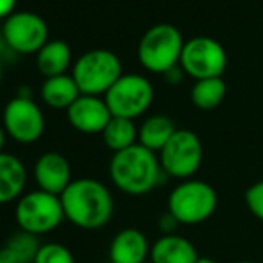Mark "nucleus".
<instances>
[{
  "label": "nucleus",
  "instance_id": "nucleus-3",
  "mask_svg": "<svg viewBox=\"0 0 263 263\" xmlns=\"http://www.w3.org/2000/svg\"><path fill=\"white\" fill-rule=\"evenodd\" d=\"M217 206V190L201 179L181 181L166 199V211L179 222V226L202 224L213 217Z\"/></svg>",
  "mask_w": 263,
  "mask_h": 263
},
{
  "label": "nucleus",
  "instance_id": "nucleus-21",
  "mask_svg": "<svg viewBox=\"0 0 263 263\" xmlns=\"http://www.w3.org/2000/svg\"><path fill=\"white\" fill-rule=\"evenodd\" d=\"M102 140H104V145L113 154L120 153V151H125L138 143L136 142L138 140V127L135 125V120L113 117L102 131Z\"/></svg>",
  "mask_w": 263,
  "mask_h": 263
},
{
  "label": "nucleus",
  "instance_id": "nucleus-7",
  "mask_svg": "<svg viewBox=\"0 0 263 263\" xmlns=\"http://www.w3.org/2000/svg\"><path fill=\"white\" fill-rule=\"evenodd\" d=\"M158 156L166 177L186 181L194 179L195 172L201 168L204 149L201 138L194 131L177 129Z\"/></svg>",
  "mask_w": 263,
  "mask_h": 263
},
{
  "label": "nucleus",
  "instance_id": "nucleus-24",
  "mask_svg": "<svg viewBox=\"0 0 263 263\" xmlns=\"http://www.w3.org/2000/svg\"><path fill=\"white\" fill-rule=\"evenodd\" d=\"M243 199H246V206L251 215L263 222V179L251 184L246 190Z\"/></svg>",
  "mask_w": 263,
  "mask_h": 263
},
{
  "label": "nucleus",
  "instance_id": "nucleus-28",
  "mask_svg": "<svg viewBox=\"0 0 263 263\" xmlns=\"http://www.w3.org/2000/svg\"><path fill=\"white\" fill-rule=\"evenodd\" d=\"M6 138H7V135H6V131H4L2 122H0V153H4V145H6Z\"/></svg>",
  "mask_w": 263,
  "mask_h": 263
},
{
  "label": "nucleus",
  "instance_id": "nucleus-1",
  "mask_svg": "<svg viewBox=\"0 0 263 263\" xmlns=\"http://www.w3.org/2000/svg\"><path fill=\"white\" fill-rule=\"evenodd\" d=\"M65 218L79 229L95 231L104 228L115 211L109 188L93 177H79L61 195Z\"/></svg>",
  "mask_w": 263,
  "mask_h": 263
},
{
  "label": "nucleus",
  "instance_id": "nucleus-16",
  "mask_svg": "<svg viewBox=\"0 0 263 263\" xmlns=\"http://www.w3.org/2000/svg\"><path fill=\"white\" fill-rule=\"evenodd\" d=\"M199 253L188 238L181 235H161L151 246V263H197Z\"/></svg>",
  "mask_w": 263,
  "mask_h": 263
},
{
  "label": "nucleus",
  "instance_id": "nucleus-29",
  "mask_svg": "<svg viewBox=\"0 0 263 263\" xmlns=\"http://www.w3.org/2000/svg\"><path fill=\"white\" fill-rule=\"evenodd\" d=\"M197 263H218V261L213 260V258H210V256H201L197 260Z\"/></svg>",
  "mask_w": 263,
  "mask_h": 263
},
{
  "label": "nucleus",
  "instance_id": "nucleus-18",
  "mask_svg": "<svg viewBox=\"0 0 263 263\" xmlns=\"http://www.w3.org/2000/svg\"><path fill=\"white\" fill-rule=\"evenodd\" d=\"M176 131L177 127L172 118L165 117V115H153V117L145 118L143 124L140 125L138 143L145 147V149L159 154Z\"/></svg>",
  "mask_w": 263,
  "mask_h": 263
},
{
  "label": "nucleus",
  "instance_id": "nucleus-25",
  "mask_svg": "<svg viewBox=\"0 0 263 263\" xmlns=\"http://www.w3.org/2000/svg\"><path fill=\"white\" fill-rule=\"evenodd\" d=\"M177 226H179V222H177L176 218L168 213V211H166V213H163L161 217H159V220H158V228L161 229L163 235H174V231H176Z\"/></svg>",
  "mask_w": 263,
  "mask_h": 263
},
{
  "label": "nucleus",
  "instance_id": "nucleus-22",
  "mask_svg": "<svg viewBox=\"0 0 263 263\" xmlns=\"http://www.w3.org/2000/svg\"><path fill=\"white\" fill-rule=\"evenodd\" d=\"M226 91H228V88H226L224 79L222 77H213V79L195 81L190 97L197 109L211 111L222 104Z\"/></svg>",
  "mask_w": 263,
  "mask_h": 263
},
{
  "label": "nucleus",
  "instance_id": "nucleus-2",
  "mask_svg": "<svg viewBox=\"0 0 263 263\" xmlns=\"http://www.w3.org/2000/svg\"><path fill=\"white\" fill-rule=\"evenodd\" d=\"M163 176L159 156L140 143L115 153L109 159L111 183L125 195L140 197L151 194L161 183Z\"/></svg>",
  "mask_w": 263,
  "mask_h": 263
},
{
  "label": "nucleus",
  "instance_id": "nucleus-9",
  "mask_svg": "<svg viewBox=\"0 0 263 263\" xmlns=\"http://www.w3.org/2000/svg\"><path fill=\"white\" fill-rule=\"evenodd\" d=\"M0 34L7 49L16 54H38L49 42L47 22L32 11H14L4 20Z\"/></svg>",
  "mask_w": 263,
  "mask_h": 263
},
{
  "label": "nucleus",
  "instance_id": "nucleus-27",
  "mask_svg": "<svg viewBox=\"0 0 263 263\" xmlns=\"http://www.w3.org/2000/svg\"><path fill=\"white\" fill-rule=\"evenodd\" d=\"M16 0H0V20H6L7 16L14 13Z\"/></svg>",
  "mask_w": 263,
  "mask_h": 263
},
{
  "label": "nucleus",
  "instance_id": "nucleus-20",
  "mask_svg": "<svg viewBox=\"0 0 263 263\" xmlns=\"http://www.w3.org/2000/svg\"><path fill=\"white\" fill-rule=\"evenodd\" d=\"M40 246L38 236L18 229L0 247V260L4 263H34Z\"/></svg>",
  "mask_w": 263,
  "mask_h": 263
},
{
  "label": "nucleus",
  "instance_id": "nucleus-33",
  "mask_svg": "<svg viewBox=\"0 0 263 263\" xmlns=\"http://www.w3.org/2000/svg\"><path fill=\"white\" fill-rule=\"evenodd\" d=\"M147 263H151V261H147Z\"/></svg>",
  "mask_w": 263,
  "mask_h": 263
},
{
  "label": "nucleus",
  "instance_id": "nucleus-30",
  "mask_svg": "<svg viewBox=\"0 0 263 263\" xmlns=\"http://www.w3.org/2000/svg\"><path fill=\"white\" fill-rule=\"evenodd\" d=\"M2 76H4V68H2V59H0V83H2Z\"/></svg>",
  "mask_w": 263,
  "mask_h": 263
},
{
  "label": "nucleus",
  "instance_id": "nucleus-13",
  "mask_svg": "<svg viewBox=\"0 0 263 263\" xmlns=\"http://www.w3.org/2000/svg\"><path fill=\"white\" fill-rule=\"evenodd\" d=\"M32 177L38 184V190L49 192L54 195H61L72 183V166L70 161L59 153H43L34 161Z\"/></svg>",
  "mask_w": 263,
  "mask_h": 263
},
{
  "label": "nucleus",
  "instance_id": "nucleus-15",
  "mask_svg": "<svg viewBox=\"0 0 263 263\" xmlns=\"http://www.w3.org/2000/svg\"><path fill=\"white\" fill-rule=\"evenodd\" d=\"M27 168L18 156L0 153V206L18 201L25 194Z\"/></svg>",
  "mask_w": 263,
  "mask_h": 263
},
{
  "label": "nucleus",
  "instance_id": "nucleus-26",
  "mask_svg": "<svg viewBox=\"0 0 263 263\" xmlns=\"http://www.w3.org/2000/svg\"><path fill=\"white\" fill-rule=\"evenodd\" d=\"M163 76H165L166 83H170V84H179L181 81H183V77L186 76V73H184V70L181 68L179 65H177V66H174V68H170L166 73H163Z\"/></svg>",
  "mask_w": 263,
  "mask_h": 263
},
{
  "label": "nucleus",
  "instance_id": "nucleus-19",
  "mask_svg": "<svg viewBox=\"0 0 263 263\" xmlns=\"http://www.w3.org/2000/svg\"><path fill=\"white\" fill-rule=\"evenodd\" d=\"M81 97L79 86L72 76H55L45 79L42 86V99L49 107L54 109H68Z\"/></svg>",
  "mask_w": 263,
  "mask_h": 263
},
{
  "label": "nucleus",
  "instance_id": "nucleus-12",
  "mask_svg": "<svg viewBox=\"0 0 263 263\" xmlns=\"http://www.w3.org/2000/svg\"><path fill=\"white\" fill-rule=\"evenodd\" d=\"M66 118L70 125L83 135H99V133L102 135L113 115L104 99L93 97V95H81L66 109Z\"/></svg>",
  "mask_w": 263,
  "mask_h": 263
},
{
  "label": "nucleus",
  "instance_id": "nucleus-14",
  "mask_svg": "<svg viewBox=\"0 0 263 263\" xmlns=\"http://www.w3.org/2000/svg\"><path fill=\"white\" fill-rule=\"evenodd\" d=\"M109 263H147L151 243L145 233L136 228H125L113 236L109 243Z\"/></svg>",
  "mask_w": 263,
  "mask_h": 263
},
{
  "label": "nucleus",
  "instance_id": "nucleus-10",
  "mask_svg": "<svg viewBox=\"0 0 263 263\" xmlns=\"http://www.w3.org/2000/svg\"><path fill=\"white\" fill-rule=\"evenodd\" d=\"M179 66L195 81L222 77L228 66L226 49L210 36H195L184 43Z\"/></svg>",
  "mask_w": 263,
  "mask_h": 263
},
{
  "label": "nucleus",
  "instance_id": "nucleus-32",
  "mask_svg": "<svg viewBox=\"0 0 263 263\" xmlns=\"http://www.w3.org/2000/svg\"><path fill=\"white\" fill-rule=\"evenodd\" d=\"M0 263H4V261H2V260H0Z\"/></svg>",
  "mask_w": 263,
  "mask_h": 263
},
{
  "label": "nucleus",
  "instance_id": "nucleus-11",
  "mask_svg": "<svg viewBox=\"0 0 263 263\" xmlns=\"http://www.w3.org/2000/svg\"><path fill=\"white\" fill-rule=\"evenodd\" d=\"M2 125L6 135L18 143L38 142L45 131V117L40 106L32 99L14 97L2 111Z\"/></svg>",
  "mask_w": 263,
  "mask_h": 263
},
{
  "label": "nucleus",
  "instance_id": "nucleus-17",
  "mask_svg": "<svg viewBox=\"0 0 263 263\" xmlns=\"http://www.w3.org/2000/svg\"><path fill=\"white\" fill-rule=\"evenodd\" d=\"M72 63V49L63 40H49L36 54V66L45 79L65 76Z\"/></svg>",
  "mask_w": 263,
  "mask_h": 263
},
{
  "label": "nucleus",
  "instance_id": "nucleus-4",
  "mask_svg": "<svg viewBox=\"0 0 263 263\" xmlns=\"http://www.w3.org/2000/svg\"><path fill=\"white\" fill-rule=\"evenodd\" d=\"M70 76L79 86L81 95L101 97L109 91L124 73L117 54L107 49H93L77 59Z\"/></svg>",
  "mask_w": 263,
  "mask_h": 263
},
{
  "label": "nucleus",
  "instance_id": "nucleus-5",
  "mask_svg": "<svg viewBox=\"0 0 263 263\" xmlns=\"http://www.w3.org/2000/svg\"><path fill=\"white\" fill-rule=\"evenodd\" d=\"M14 218L20 231L29 235H49L65 220L61 197L43 190L25 192L14 204Z\"/></svg>",
  "mask_w": 263,
  "mask_h": 263
},
{
  "label": "nucleus",
  "instance_id": "nucleus-8",
  "mask_svg": "<svg viewBox=\"0 0 263 263\" xmlns=\"http://www.w3.org/2000/svg\"><path fill=\"white\" fill-rule=\"evenodd\" d=\"M104 101L113 117L135 120L153 104L154 88L147 77L140 73H125L109 88Z\"/></svg>",
  "mask_w": 263,
  "mask_h": 263
},
{
  "label": "nucleus",
  "instance_id": "nucleus-23",
  "mask_svg": "<svg viewBox=\"0 0 263 263\" xmlns=\"http://www.w3.org/2000/svg\"><path fill=\"white\" fill-rule=\"evenodd\" d=\"M34 263H76L72 251L59 242H47L42 243Z\"/></svg>",
  "mask_w": 263,
  "mask_h": 263
},
{
  "label": "nucleus",
  "instance_id": "nucleus-31",
  "mask_svg": "<svg viewBox=\"0 0 263 263\" xmlns=\"http://www.w3.org/2000/svg\"><path fill=\"white\" fill-rule=\"evenodd\" d=\"M236 263H256V261H251V260H243V261H236Z\"/></svg>",
  "mask_w": 263,
  "mask_h": 263
},
{
  "label": "nucleus",
  "instance_id": "nucleus-6",
  "mask_svg": "<svg viewBox=\"0 0 263 263\" xmlns=\"http://www.w3.org/2000/svg\"><path fill=\"white\" fill-rule=\"evenodd\" d=\"M184 43L179 29L170 24H156L140 40L138 59L145 70L163 76L179 65Z\"/></svg>",
  "mask_w": 263,
  "mask_h": 263
}]
</instances>
